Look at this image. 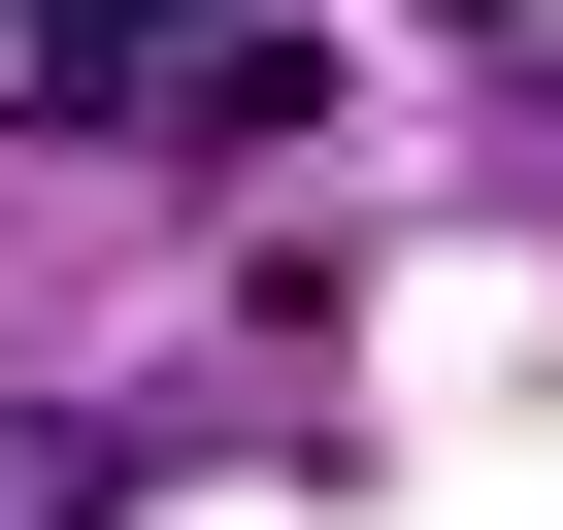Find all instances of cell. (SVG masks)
<instances>
[{
  "label": "cell",
  "mask_w": 563,
  "mask_h": 530,
  "mask_svg": "<svg viewBox=\"0 0 563 530\" xmlns=\"http://www.w3.org/2000/svg\"><path fill=\"white\" fill-rule=\"evenodd\" d=\"M166 34H199V0H34V67H67V100H133Z\"/></svg>",
  "instance_id": "1"
},
{
  "label": "cell",
  "mask_w": 563,
  "mask_h": 530,
  "mask_svg": "<svg viewBox=\"0 0 563 530\" xmlns=\"http://www.w3.org/2000/svg\"><path fill=\"white\" fill-rule=\"evenodd\" d=\"M0 530H100V431L67 398H0Z\"/></svg>",
  "instance_id": "2"
}]
</instances>
